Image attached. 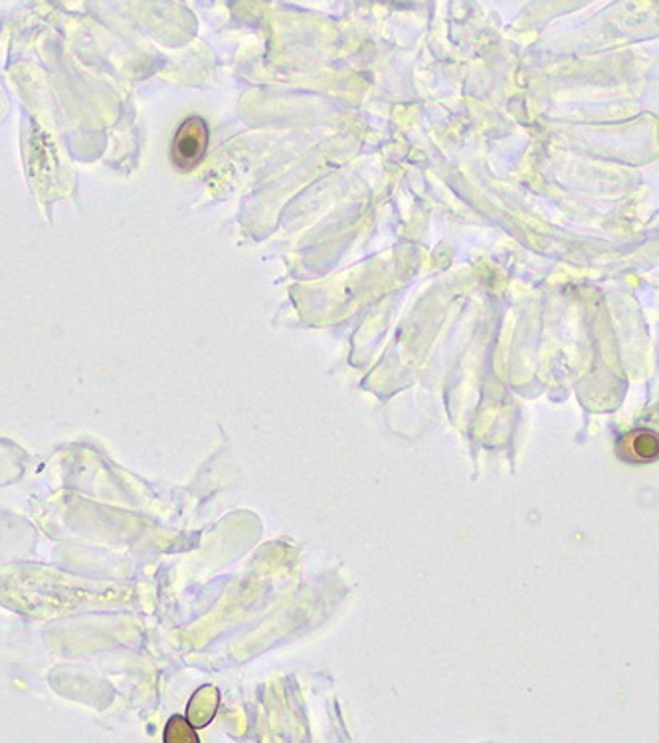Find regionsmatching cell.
<instances>
[{"label": "cell", "instance_id": "cell-1", "mask_svg": "<svg viewBox=\"0 0 659 743\" xmlns=\"http://www.w3.org/2000/svg\"><path fill=\"white\" fill-rule=\"evenodd\" d=\"M209 125L206 121L193 116L181 123V128L174 133L173 145H171V159L179 171H193L194 167L201 165L202 159L209 149Z\"/></svg>", "mask_w": 659, "mask_h": 743}, {"label": "cell", "instance_id": "cell-2", "mask_svg": "<svg viewBox=\"0 0 659 743\" xmlns=\"http://www.w3.org/2000/svg\"><path fill=\"white\" fill-rule=\"evenodd\" d=\"M659 452L658 436L650 431H633L623 434L622 441L618 442V454L626 462H651L656 460Z\"/></svg>", "mask_w": 659, "mask_h": 743}, {"label": "cell", "instance_id": "cell-3", "mask_svg": "<svg viewBox=\"0 0 659 743\" xmlns=\"http://www.w3.org/2000/svg\"><path fill=\"white\" fill-rule=\"evenodd\" d=\"M219 690L214 686H202L196 694H194L191 704H189V724L193 727H204V725L211 722L214 714H216V707H219Z\"/></svg>", "mask_w": 659, "mask_h": 743}, {"label": "cell", "instance_id": "cell-4", "mask_svg": "<svg viewBox=\"0 0 659 743\" xmlns=\"http://www.w3.org/2000/svg\"><path fill=\"white\" fill-rule=\"evenodd\" d=\"M165 743H201L193 725L183 716H173L166 722Z\"/></svg>", "mask_w": 659, "mask_h": 743}]
</instances>
